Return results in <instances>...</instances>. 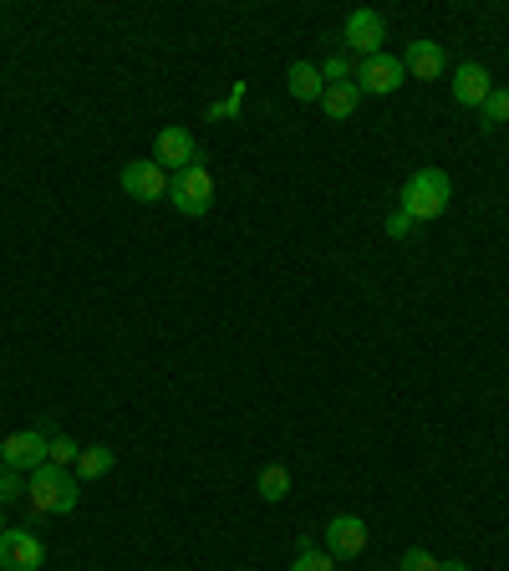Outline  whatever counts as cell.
<instances>
[{
    "label": "cell",
    "mask_w": 509,
    "mask_h": 571,
    "mask_svg": "<svg viewBox=\"0 0 509 571\" xmlns=\"http://www.w3.org/2000/svg\"><path fill=\"white\" fill-rule=\"evenodd\" d=\"M453 205V179L443 174V169H418V174H407L403 179V194H397V209H403L413 225H428L438 220L443 209Z\"/></svg>",
    "instance_id": "1"
},
{
    "label": "cell",
    "mask_w": 509,
    "mask_h": 571,
    "mask_svg": "<svg viewBox=\"0 0 509 571\" xmlns=\"http://www.w3.org/2000/svg\"><path fill=\"white\" fill-rule=\"evenodd\" d=\"M77 500H82V480H77L72 469H61V465L31 469V480H26V505H31L36 515H72V511H77Z\"/></svg>",
    "instance_id": "2"
},
{
    "label": "cell",
    "mask_w": 509,
    "mask_h": 571,
    "mask_svg": "<svg viewBox=\"0 0 509 571\" xmlns=\"http://www.w3.org/2000/svg\"><path fill=\"white\" fill-rule=\"evenodd\" d=\"M169 199H174L178 215L199 220V215H209V209H215V174H209L204 163H189V169H178V174L169 179Z\"/></svg>",
    "instance_id": "3"
},
{
    "label": "cell",
    "mask_w": 509,
    "mask_h": 571,
    "mask_svg": "<svg viewBox=\"0 0 509 571\" xmlns=\"http://www.w3.org/2000/svg\"><path fill=\"white\" fill-rule=\"evenodd\" d=\"M117 184H123V194H128V199H138V205H159V199H169V169H159L153 159L123 163Z\"/></svg>",
    "instance_id": "4"
},
{
    "label": "cell",
    "mask_w": 509,
    "mask_h": 571,
    "mask_svg": "<svg viewBox=\"0 0 509 571\" xmlns=\"http://www.w3.org/2000/svg\"><path fill=\"white\" fill-rule=\"evenodd\" d=\"M403 82H407L403 57H387V52H378V57L357 61V88H362V98H367V92H372V98H393Z\"/></svg>",
    "instance_id": "5"
},
{
    "label": "cell",
    "mask_w": 509,
    "mask_h": 571,
    "mask_svg": "<svg viewBox=\"0 0 509 571\" xmlns=\"http://www.w3.org/2000/svg\"><path fill=\"white\" fill-rule=\"evenodd\" d=\"M46 459H51V439H46L42 429H21V434H5V444H0V465L11 469H42Z\"/></svg>",
    "instance_id": "6"
},
{
    "label": "cell",
    "mask_w": 509,
    "mask_h": 571,
    "mask_svg": "<svg viewBox=\"0 0 509 571\" xmlns=\"http://www.w3.org/2000/svg\"><path fill=\"white\" fill-rule=\"evenodd\" d=\"M46 546L36 530H0V571H42Z\"/></svg>",
    "instance_id": "7"
},
{
    "label": "cell",
    "mask_w": 509,
    "mask_h": 571,
    "mask_svg": "<svg viewBox=\"0 0 509 571\" xmlns=\"http://www.w3.org/2000/svg\"><path fill=\"white\" fill-rule=\"evenodd\" d=\"M153 163L178 174V169H189V163H204V153H199L189 128H159V138H153Z\"/></svg>",
    "instance_id": "8"
},
{
    "label": "cell",
    "mask_w": 509,
    "mask_h": 571,
    "mask_svg": "<svg viewBox=\"0 0 509 571\" xmlns=\"http://www.w3.org/2000/svg\"><path fill=\"white\" fill-rule=\"evenodd\" d=\"M342 42L351 46V52H362V57H378L382 42H387V21H382L378 11H351L347 26H342Z\"/></svg>",
    "instance_id": "9"
},
{
    "label": "cell",
    "mask_w": 509,
    "mask_h": 571,
    "mask_svg": "<svg viewBox=\"0 0 509 571\" xmlns=\"http://www.w3.org/2000/svg\"><path fill=\"white\" fill-rule=\"evenodd\" d=\"M367 541H372V536H367L362 515H332V521H326V551H332V557H342V561L362 557Z\"/></svg>",
    "instance_id": "10"
},
{
    "label": "cell",
    "mask_w": 509,
    "mask_h": 571,
    "mask_svg": "<svg viewBox=\"0 0 509 571\" xmlns=\"http://www.w3.org/2000/svg\"><path fill=\"white\" fill-rule=\"evenodd\" d=\"M489 92H495L489 67H484V61H459V72H453V103H459V107H479Z\"/></svg>",
    "instance_id": "11"
},
{
    "label": "cell",
    "mask_w": 509,
    "mask_h": 571,
    "mask_svg": "<svg viewBox=\"0 0 509 571\" xmlns=\"http://www.w3.org/2000/svg\"><path fill=\"white\" fill-rule=\"evenodd\" d=\"M403 67L418 77V82H433V77H443V67H449V52H443L438 42H423L418 36V42H407Z\"/></svg>",
    "instance_id": "12"
},
{
    "label": "cell",
    "mask_w": 509,
    "mask_h": 571,
    "mask_svg": "<svg viewBox=\"0 0 509 571\" xmlns=\"http://www.w3.org/2000/svg\"><path fill=\"white\" fill-rule=\"evenodd\" d=\"M286 88H291L296 103H321L326 82H321V67H311V61H296L291 72H286Z\"/></svg>",
    "instance_id": "13"
},
{
    "label": "cell",
    "mask_w": 509,
    "mask_h": 571,
    "mask_svg": "<svg viewBox=\"0 0 509 571\" xmlns=\"http://www.w3.org/2000/svg\"><path fill=\"white\" fill-rule=\"evenodd\" d=\"M357 103H362V88H357V82H336V88L321 92V113L332 117V123L351 117V113H357Z\"/></svg>",
    "instance_id": "14"
},
{
    "label": "cell",
    "mask_w": 509,
    "mask_h": 571,
    "mask_svg": "<svg viewBox=\"0 0 509 571\" xmlns=\"http://www.w3.org/2000/svg\"><path fill=\"white\" fill-rule=\"evenodd\" d=\"M113 465H117L113 449H107V444H92V449H82V455H77V480H102Z\"/></svg>",
    "instance_id": "15"
},
{
    "label": "cell",
    "mask_w": 509,
    "mask_h": 571,
    "mask_svg": "<svg viewBox=\"0 0 509 571\" xmlns=\"http://www.w3.org/2000/svg\"><path fill=\"white\" fill-rule=\"evenodd\" d=\"M255 490H261V500L280 505V500L291 495V469H286V465H265V469H261V480H255Z\"/></svg>",
    "instance_id": "16"
},
{
    "label": "cell",
    "mask_w": 509,
    "mask_h": 571,
    "mask_svg": "<svg viewBox=\"0 0 509 571\" xmlns=\"http://www.w3.org/2000/svg\"><path fill=\"white\" fill-rule=\"evenodd\" d=\"M291 571H336V557L332 551H316V546L305 541H296V561H291Z\"/></svg>",
    "instance_id": "17"
},
{
    "label": "cell",
    "mask_w": 509,
    "mask_h": 571,
    "mask_svg": "<svg viewBox=\"0 0 509 571\" xmlns=\"http://www.w3.org/2000/svg\"><path fill=\"white\" fill-rule=\"evenodd\" d=\"M351 77H357V57H351V52H332V57L321 61V82H326V88L351 82Z\"/></svg>",
    "instance_id": "18"
},
{
    "label": "cell",
    "mask_w": 509,
    "mask_h": 571,
    "mask_svg": "<svg viewBox=\"0 0 509 571\" xmlns=\"http://www.w3.org/2000/svg\"><path fill=\"white\" fill-rule=\"evenodd\" d=\"M499 123H509V88H495L479 103V128H499Z\"/></svg>",
    "instance_id": "19"
},
{
    "label": "cell",
    "mask_w": 509,
    "mask_h": 571,
    "mask_svg": "<svg viewBox=\"0 0 509 571\" xmlns=\"http://www.w3.org/2000/svg\"><path fill=\"white\" fill-rule=\"evenodd\" d=\"M11 500H26V480H21V469L0 465V505H11Z\"/></svg>",
    "instance_id": "20"
},
{
    "label": "cell",
    "mask_w": 509,
    "mask_h": 571,
    "mask_svg": "<svg viewBox=\"0 0 509 571\" xmlns=\"http://www.w3.org/2000/svg\"><path fill=\"white\" fill-rule=\"evenodd\" d=\"M77 455H82V444L77 439H67V434H57V439H51V459H46V465H77Z\"/></svg>",
    "instance_id": "21"
},
{
    "label": "cell",
    "mask_w": 509,
    "mask_h": 571,
    "mask_svg": "<svg viewBox=\"0 0 509 571\" xmlns=\"http://www.w3.org/2000/svg\"><path fill=\"white\" fill-rule=\"evenodd\" d=\"M397 571H438V557L423 551V546H413V551H403V567Z\"/></svg>",
    "instance_id": "22"
},
{
    "label": "cell",
    "mask_w": 509,
    "mask_h": 571,
    "mask_svg": "<svg viewBox=\"0 0 509 571\" xmlns=\"http://www.w3.org/2000/svg\"><path fill=\"white\" fill-rule=\"evenodd\" d=\"M387 235H393V240H407V235H413V220H407L403 209H393V215H387Z\"/></svg>",
    "instance_id": "23"
},
{
    "label": "cell",
    "mask_w": 509,
    "mask_h": 571,
    "mask_svg": "<svg viewBox=\"0 0 509 571\" xmlns=\"http://www.w3.org/2000/svg\"><path fill=\"white\" fill-rule=\"evenodd\" d=\"M240 98H245V88H234V92H230V103H215V107H209V123H219V117H230L234 107H240Z\"/></svg>",
    "instance_id": "24"
},
{
    "label": "cell",
    "mask_w": 509,
    "mask_h": 571,
    "mask_svg": "<svg viewBox=\"0 0 509 571\" xmlns=\"http://www.w3.org/2000/svg\"><path fill=\"white\" fill-rule=\"evenodd\" d=\"M438 571H468V567L459 557H449V561H438Z\"/></svg>",
    "instance_id": "25"
},
{
    "label": "cell",
    "mask_w": 509,
    "mask_h": 571,
    "mask_svg": "<svg viewBox=\"0 0 509 571\" xmlns=\"http://www.w3.org/2000/svg\"><path fill=\"white\" fill-rule=\"evenodd\" d=\"M0 530H5V515H0Z\"/></svg>",
    "instance_id": "26"
}]
</instances>
